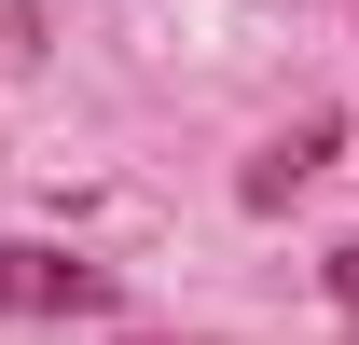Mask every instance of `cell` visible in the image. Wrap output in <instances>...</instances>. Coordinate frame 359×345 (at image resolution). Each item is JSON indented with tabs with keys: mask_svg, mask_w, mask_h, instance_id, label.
<instances>
[{
	"mask_svg": "<svg viewBox=\"0 0 359 345\" xmlns=\"http://www.w3.org/2000/svg\"><path fill=\"white\" fill-rule=\"evenodd\" d=\"M0 304H14V318H97L111 276L69 262V249H0Z\"/></svg>",
	"mask_w": 359,
	"mask_h": 345,
	"instance_id": "6da1fadb",
	"label": "cell"
},
{
	"mask_svg": "<svg viewBox=\"0 0 359 345\" xmlns=\"http://www.w3.org/2000/svg\"><path fill=\"white\" fill-rule=\"evenodd\" d=\"M318 152H332V125H290V138L263 152V166H249V208H276V194H290V180H304Z\"/></svg>",
	"mask_w": 359,
	"mask_h": 345,
	"instance_id": "7a4b0ae2",
	"label": "cell"
},
{
	"mask_svg": "<svg viewBox=\"0 0 359 345\" xmlns=\"http://www.w3.org/2000/svg\"><path fill=\"white\" fill-rule=\"evenodd\" d=\"M318 276H332V304H346V318H359V235H346V249H332V262H318Z\"/></svg>",
	"mask_w": 359,
	"mask_h": 345,
	"instance_id": "3957f363",
	"label": "cell"
}]
</instances>
